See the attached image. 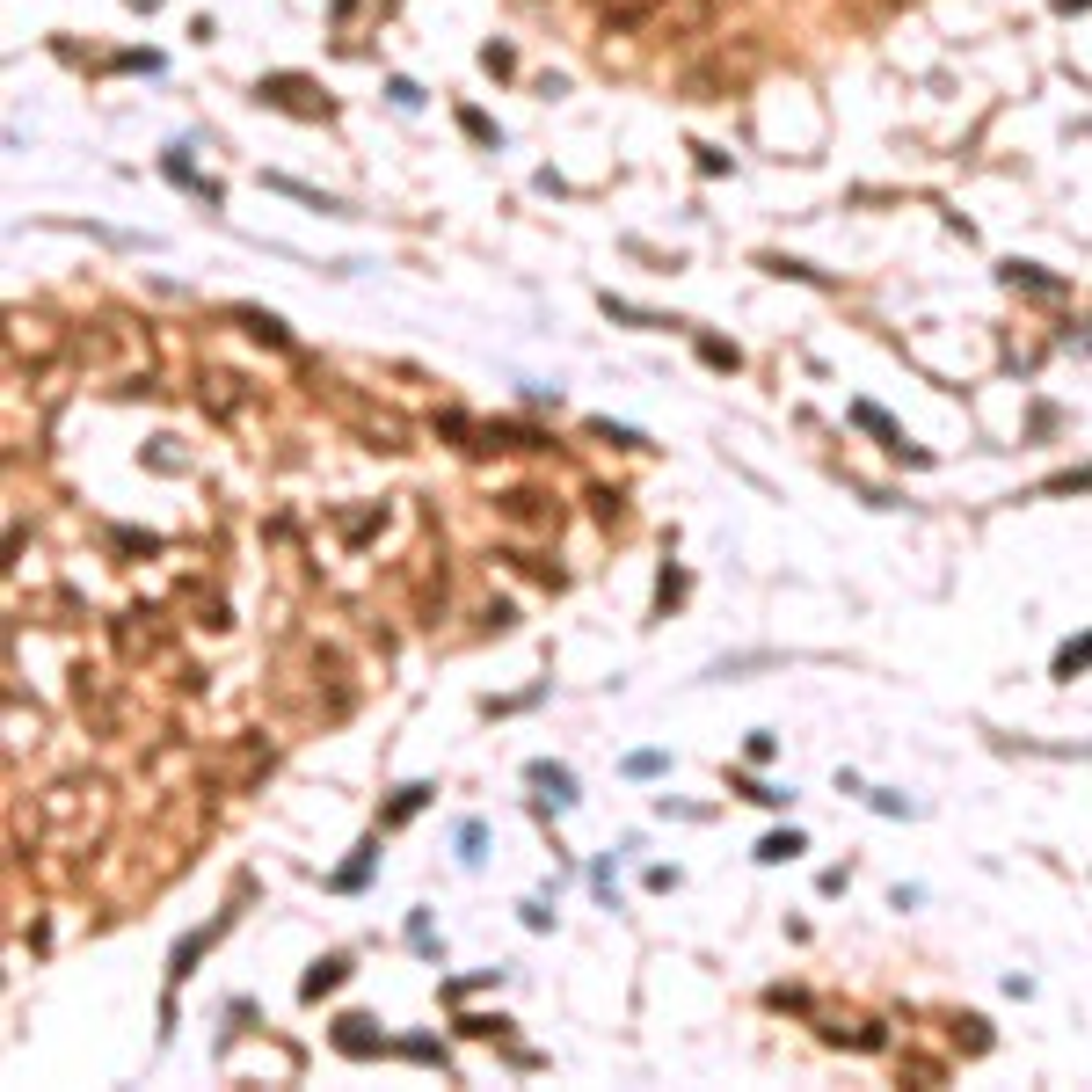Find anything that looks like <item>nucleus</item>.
I'll list each match as a JSON object with an SVG mask.
<instances>
[{
	"instance_id": "obj_2",
	"label": "nucleus",
	"mask_w": 1092,
	"mask_h": 1092,
	"mask_svg": "<svg viewBox=\"0 0 1092 1092\" xmlns=\"http://www.w3.org/2000/svg\"><path fill=\"white\" fill-rule=\"evenodd\" d=\"M256 96L263 103H277V110H299V117H328V103H306V81H256Z\"/></svg>"
},
{
	"instance_id": "obj_10",
	"label": "nucleus",
	"mask_w": 1092,
	"mask_h": 1092,
	"mask_svg": "<svg viewBox=\"0 0 1092 1092\" xmlns=\"http://www.w3.org/2000/svg\"><path fill=\"white\" fill-rule=\"evenodd\" d=\"M241 321H248V335H263V342H277V350H285V328H277L270 314H241Z\"/></svg>"
},
{
	"instance_id": "obj_11",
	"label": "nucleus",
	"mask_w": 1092,
	"mask_h": 1092,
	"mask_svg": "<svg viewBox=\"0 0 1092 1092\" xmlns=\"http://www.w3.org/2000/svg\"><path fill=\"white\" fill-rule=\"evenodd\" d=\"M423 801H430V787H401V801H394V823H401V816H416Z\"/></svg>"
},
{
	"instance_id": "obj_7",
	"label": "nucleus",
	"mask_w": 1092,
	"mask_h": 1092,
	"mask_svg": "<svg viewBox=\"0 0 1092 1092\" xmlns=\"http://www.w3.org/2000/svg\"><path fill=\"white\" fill-rule=\"evenodd\" d=\"M794 852H801L794 830H779V837H765V845H758V860H794Z\"/></svg>"
},
{
	"instance_id": "obj_9",
	"label": "nucleus",
	"mask_w": 1092,
	"mask_h": 1092,
	"mask_svg": "<svg viewBox=\"0 0 1092 1092\" xmlns=\"http://www.w3.org/2000/svg\"><path fill=\"white\" fill-rule=\"evenodd\" d=\"M532 779H539V787H554V801H569V772H561V765H532Z\"/></svg>"
},
{
	"instance_id": "obj_5",
	"label": "nucleus",
	"mask_w": 1092,
	"mask_h": 1092,
	"mask_svg": "<svg viewBox=\"0 0 1092 1092\" xmlns=\"http://www.w3.org/2000/svg\"><path fill=\"white\" fill-rule=\"evenodd\" d=\"M342 976H350V961H342V954H328V961H314V976H306L299 990H306V997H321V990H335Z\"/></svg>"
},
{
	"instance_id": "obj_12",
	"label": "nucleus",
	"mask_w": 1092,
	"mask_h": 1092,
	"mask_svg": "<svg viewBox=\"0 0 1092 1092\" xmlns=\"http://www.w3.org/2000/svg\"><path fill=\"white\" fill-rule=\"evenodd\" d=\"M627 772H634V779H655V772H663V758H655V751H641V758H627Z\"/></svg>"
},
{
	"instance_id": "obj_13",
	"label": "nucleus",
	"mask_w": 1092,
	"mask_h": 1092,
	"mask_svg": "<svg viewBox=\"0 0 1092 1092\" xmlns=\"http://www.w3.org/2000/svg\"><path fill=\"white\" fill-rule=\"evenodd\" d=\"M132 8H161V0H132Z\"/></svg>"
},
{
	"instance_id": "obj_4",
	"label": "nucleus",
	"mask_w": 1092,
	"mask_h": 1092,
	"mask_svg": "<svg viewBox=\"0 0 1092 1092\" xmlns=\"http://www.w3.org/2000/svg\"><path fill=\"white\" fill-rule=\"evenodd\" d=\"M335 1049H342V1056H371V1049H379L371 1020H342V1027H335Z\"/></svg>"
},
{
	"instance_id": "obj_6",
	"label": "nucleus",
	"mask_w": 1092,
	"mask_h": 1092,
	"mask_svg": "<svg viewBox=\"0 0 1092 1092\" xmlns=\"http://www.w3.org/2000/svg\"><path fill=\"white\" fill-rule=\"evenodd\" d=\"M1085 663H1092V634H1078V641L1056 648V677H1071V670H1085Z\"/></svg>"
},
{
	"instance_id": "obj_3",
	"label": "nucleus",
	"mask_w": 1092,
	"mask_h": 1092,
	"mask_svg": "<svg viewBox=\"0 0 1092 1092\" xmlns=\"http://www.w3.org/2000/svg\"><path fill=\"white\" fill-rule=\"evenodd\" d=\"M852 423H860V430H874V437H889V452H903V459H925V452H911V445H903V430H896L882 409H867V401L852 409Z\"/></svg>"
},
{
	"instance_id": "obj_8",
	"label": "nucleus",
	"mask_w": 1092,
	"mask_h": 1092,
	"mask_svg": "<svg viewBox=\"0 0 1092 1092\" xmlns=\"http://www.w3.org/2000/svg\"><path fill=\"white\" fill-rule=\"evenodd\" d=\"M371 860H379V852H371V845H364V852H357L350 867H342V874H335V889H357V882H364V874H371Z\"/></svg>"
},
{
	"instance_id": "obj_1",
	"label": "nucleus",
	"mask_w": 1092,
	"mask_h": 1092,
	"mask_svg": "<svg viewBox=\"0 0 1092 1092\" xmlns=\"http://www.w3.org/2000/svg\"><path fill=\"white\" fill-rule=\"evenodd\" d=\"M707 22H714V0H663V8L648 15V29H655L663 44H670V37H699Z\"/></svg>"
}]
</instances>
